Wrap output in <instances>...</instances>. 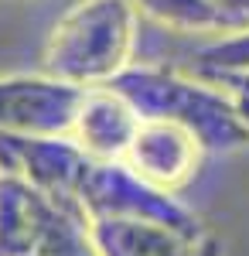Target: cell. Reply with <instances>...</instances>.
Masks as SVG:
<instances>
[{
  "mask_svg": "<svg viewBox=\"0 0 249 256\" xmlns=\"http://www.w3.org/2000/svg\"><path fill=\"white\" fill-rule=\"evenodd\" d=\"M106 86L134 106L136 116H160L192 130L205 154L249 147V126L239 120L229 92L218 82L157 65H126Z\"/></svg>",
  "mask_w": 249,
  "mask_h": 256,
  "instance_id": "obj_1",
  "label": "cell"
},
{
  "mask_svg": "<svg viewBox=\"0 0 249 256\" xmlns=\"http://www.w3.org/2000/svg\"><path fill=\"white\" fill-rule=\"evenodd\" d=\"M134 0H76L41 48V72L72 86H106L136 48Z\"/></svg>",
  "mask_w": 249,
  "mask_h": 256,
  "instance_id": "obj_2",
  "label": "cell"
},
{
  "mask_svg": "<svg viewBox=\"0 0 249 256\" xmlns=\"http://www.w3.org/2000/svg\"><path fill=\"white\" fill-rule=\"evenodd\" d=\"M78 216L92 218H150L181 236L205 242V226L192 208H184L171 192L154 188L150 181L126 168L120 158H92L78 184Z\"/></svg>",
  "mask_w": 249,
  "mask_h": 256,
  "instance_id": "obj_3",
  "label": "cell"
},
{
  "mask_svg": "<svg viewBox=\"0 0 249 256\" xmlns=\"http://www.w3.org/2000/svg\"><path fill=\"white\" fill-rule=\"evenodd\" d=\"M89 160L92 158L68 134H62V137L0 134V168L28 178L58 208L72 212V216H78L76 198H78V184H82Z\"/></svg>",
  "mask_w": 249,
  "mask_h": 256,
  "instance_id": "obj_4",
  "label": "cell"
},
{
  "mask_svg": "<svg viewBox=\"0 0 249 256\" xmlns=\"http://www.w3.org/2000/svg\"><path fill=\"white\" fill-rule=\"evenodd\" d=\"M86 86L55 76H0V134L62 137L72 130Z\"/></svg>",
  "mask_w": 249,
  "mask_h": 256,
  "instance_id": "obj_5",
  "label": "cell"
},
{
  "mask_svg": "<svg viewBox=\"0 0 249 256\" xmlns=\"http://www.w3.org/2000/svg\"><path fill=\"white\" fill-rule=\"evenodd\" d=\"M202 158H205V147L198 144L192 130L160 116H140L120 160L134 168L144 181H150L154 188L178 195L194 181Z\"/></svg>",
  "mask_w": 249,
  "mask_h": 256,
  "instance_id": "obj_6",
  "label": "cell"
},
{
  "mask_svg": "<svg viewBox=\"0 0 249 256\" xmlns=\"http://www.w3.org/2000/svg\"><path fill=\"white\" fill-rule=\"evenodd\" d=\"M58 208L28 178L0 168V256H31L48 236Z\"/></svg>",
  "mask_w": 249,
  "mask_h": 256,
  "instance_id": "obj_7",
  "label": "cell"
},
{
  "mask_svg": "<svg viewBox=\"0 0 249 256\" xmlns=\"http://www.w3.org/2000/svg\"><path fill=\"white\" fill-rule=\"evenodd\" d=\"M136 110L110 86H86L68 137L89 158H123L136 130Z\"/></svg>",
  "mask_w": 249,
  "mask_h": 256,
  "instance_id": "obj_8",
  "label": "cell"
},
{
  "mask_svg": "<svg viewBox=\"0 0 249 256\" xmlns=\"http://www.w3.org/2000/svg\"><path fill=\"white\" fill-rule=\"evenodd\" d=\"M86 229L99 256H198L205 250V242L150 218H92Z\"/></svg>",
  "mask_w": 249,
  "mask_h": 256,
  "instance_id": "obj_9",
  "label": "cell"
},
{
  "mask_svg": "<svg viewBox=\"0 0 249 256\" xmlns=\"http://www.w3.org/2000/svg\"><path fill=\"white\" fill-rule=\"evenodd\" d=\"M136 14L181 34H232L249 28V0H134Z\"/></svg>",
  "mask_w": 249,
  "mask_h": 256,
  "instance_id": "obj_10",
  "label": "cell"
},
{
  "mask_svg": "<svg viewBox=\"0 0 249 256\" xmlns=\"http://www.w3.org/2000/svg\"><path fill=\"white\" fill-rule=\"evenodd\" d=\"M246 68H249V28L222 34L192 55V72L202 79H218V76L246 72Z\"/></svg>",
  "mask_w": 249,
  "mask_h": 256,
  "instance_id": "obj_11",
  "label": "cell"
},
{
  "mask_svg": "<svg viewBox=\"0 0 249 256\" xmlns=\"http://www.w3.org/2000/svg\"><path fill=\"white\" fill-rule=\"evenodd\" d=\"M34 256H99V253L92 250L86 218L72 216V212H58L48 236L41 239V246L34 250Z\"/></svg>",
  "mask_w": 249,
  "mask_h": 256,
  "instance_id": "obj_12",
  "label": "cell"
},
{
  "mask_svg": "<svg viewBox=\"0 0 249 256\" xmlns=\"http://www.w3.org/2000/svg\"><path fill=\"white\" fill-rule=\"evenodd\" d=\"M212 82H218V86L229 92L239 120L249 126V68L246 72H232V76H218V79H212Z\"/></svg>",
  "mask_w": 249,
  "mask_h": 256,
  "instance_id": "obj_13",
  "label": "cell"
},
{
  "mask_svg": "<svg viewBox=\"0 0 249 256\" xmlns=\"http://www.w3.org/2000/svg\"><path fill=\"white\" fill-rule=\"evenodd\" d=\"M31 256H34V253H31Z\"/></svg>",
  "mask_w": 249,
  "mask_h": 256,
  "instance_id": "obj_14",
  "label": "cell"
}]
</instances>
